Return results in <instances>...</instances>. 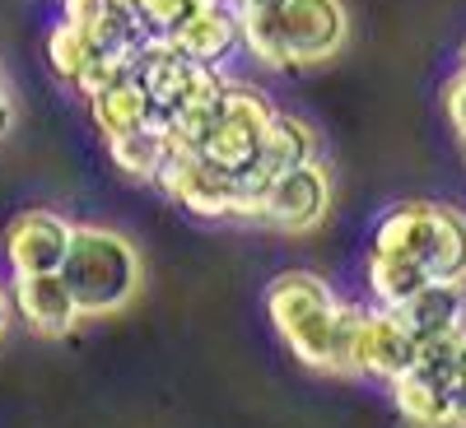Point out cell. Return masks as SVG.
<instances>
[{
	"label": "cell",
	"mask_w": 466,
	"mask_h": 428,
	"mask_svg": "<svg viewBox=\"0 0 466 428\" xmlns=\"http://www.w3.org/2000/svg\"><path fill=\"white\" fill-rule=\"evenodd\" d=\"M56 275L70 289L80 317H112L140 289V252L116 228L70 224V247Z\"/></svg>",
	"instance_id": "6da1fadb"
},
{
	"label": "cell",
	"mask_w": 466,
	"mask_h": 428,
	"mask_svg": "<svg viewBox=\"0 0 466 428\" xmlns=\"http://www.w3.org/2000/svg\"><path fill=\"white\" fill-rule=\"evenodd\" d=\"M270 116H276V107H270L266 94H257L248 85H228L219 116H215L197 159H206L210 168H224V173H248L257 164V144H261V131Z\"/></svg>",
	"instance_id": "7a4b0ae2"
},
{
	"label": "cell",
	"mask_w": 466,
	"mask_h": 428,
	"mask_svg": "<svg viewBox=\"0 0 466 428\" xmlns=\"http://www.w3.org/2000/svg\"><path fill=\"white\" fill-rule=\"evenodd\" d=\"M360 322H364V307L355 303H331L322 313L294 322L285 335V344L294 349V359L308 368H322V373H355V340H360Z\"/></svg>",
	"instance_id": "3957f363"
},
{
	"label": "cell",
	"mask_w": 466,
	"mask_h": 428,
	"mask_svg": "<svg viewBox=\"0 0 466 428\" xmlns=\"http://www.w3.org/2000/svg\"><path fill=\"white\" fill-rule=\"evenodd\" d=\"M159 186L168 191V201H177L182 210L201 214V219H238V173L210 168L197 154L173 159Z\"/></svg>",
	"instance_id": "277c9868"
},
{
	"label": "cell",
	"mask_w": 466,
	"mask_h": 428,
	"mask_svg": "<svg viewBox=\"0 0 466 428\" xmlns=\"http://www.w3.org/2000/svg\"><path fill=\"white\" fill-rule=\"evenodd\" d=\"M70 247V224L56 210H24L5 228V261L15 275H56Z\"/></svg>",
	"instance_id": "5b68a950"
},
{
	"label": "cell",
	"mask_w": 466,
	"mask_h": 428,
	"mask_svg": "<svg viewBox=\"0 0 466 428\" xmlns=\"http://www.w3.org/2000/svg\"><path fill=\"white\" fill-rule=\"evenodd\" d=\"M331 210V177L327 168L313 159L303 168H289L270 182V201H266V219L261 224H276L285 233H308L318 228Z\"/></svg>",
	"instance_id": "8992f818"
},
{
	"label": "cell",
	"mask_w": 466,
	"mask_h": 428,
	"mask_svg": "<svg viewBox=\"0 0 466 428\" xmlns=\"http://www.w3.org/2000/svg\"><path fill=\"white\" fill-rule=\"evenodd\" d=\"M280 28L294 65H322L345 43V5L340 0H289L280 10Z\"/></svg>",
	"instance_id": "52a82bcc"
},
{
	"label": "cell",
	"mask_w": 466,
	"mask_h": 428,
	"mask_svg": "<svg viewBox=\"0 0 466 428\" xmlns=\"http://www.w3.org/2000/svg\"><path fill=\"white\" fill-rule=\"evenodd\" d=\"M410 363H415V340L397 322V313H387V307L364 313L360 340H355V373H369L378 382H397L410 373Z\"/></svg>",
	"instance_id": "ba28073f"
},
{
	"label": "cell",
	"mask_w": 466,
	"mask_h": 428,
	"mask_svg": "<svg viewBox=\"0 0 466 428\" xmlns=\"http://www.w3.org/2000/svg\"><path fill=\"white\" fill-rule=\"evenodd\" d=\"M10 307L37 335H70L80 326V307H75L61 275H15Z\"/></svg>",
	"instance_id": "9c48e42d"
},
{
	"label": "cell",
	"mask_w": 466,
	"mask_h": 428,
	"mask_svg": "<svg viewBox=\"0 0 466 428\" xmlns=\"http://www.w3.org/2000/svg\"><path fill=\"white\" fill-rule=\"evenodd\" d=\"M387 313H397V322L410 331V340L424 344L434 335H448V331L466 326V284L430 280L420 294H410L401 307H387Z\"/></svg>",
	"instance_id": "30bf717a"
},
{
	"label": "cell",
	"mask_w": 466,
	"mask_h": 428,
	"mask_svg": "<svg viewBox=\"0 0 466 428\" xmlns=\"http://www.w3.org/2000/svg\"><path fill=\"white\" fill-rule=\"evenodd\" d=\"M168 43L197 65H219L233 47H238V15L228 5H219V0H210L206 10H197L182 28L168 33Z\"/></svg>",
	"instance_id": "8fae6325"
},
{
	"label": "cell",
	"mask_w": 466,
	"mask_h": 428,
	"mask_svg": "<svg viewBox=\"0 0 466 428\" xmlns=\"http://www.w3.org/2000/svg\"><path fill=\"white\" fill-rule=\"evenodd\" d=\"M318 159V131L303 122V116H289V112H276L261 131V144H257V173L266 177H280L289 168H303Z\"/></svg>",
	"instance_id": "7c38bea8"
},
{
	"label": "cell",
	"mask_w": 466,
	"mask_h": 428,
	"mask_svg": "<svg viewBox=\"0 0 466 428\" xmlns=\"http://www.w3.org/2000/svg\"><path fill=\"white\" fill-rule=\"evenodd\" d=\"M331 303H336L331 284L322 275H313V270H285V275H276L266 284V313L276 322V331H289L294 322L322 313Z\"/></svg>",
	"instance_id": "4fadbf2b"
},
{
	"label": "cell",
	"mask_w": 466,
	"mask_h": 428,
	"mask_svg": "<svg viewBox=\"0 0 466 428\" xmlns=\"http://www.w3.org/2000/svg\"><path fill=\"white\" fill-rule=\"evenodd\" d=\"M434 210H439L434 201H406L392 214H382V224L373 233V252L410 256L424 265V252H430V238H434Z\"/></svg>",
	"instance_id": "5bb4252c"
},
{
	"label": "cell",
	"mask_w": 466,
	"mask_h": 428,
	"mask_svg": "<svg viewBox=\"0 0 466 428\" xmlns=\"http://www.w3.org/2000/svg\"><path fill=\"white\" fill-rule=\"evenodd\" d=\"M89 112H94V126L103 131V140H116V135H131V131L149 126V98H145V89L131 80V75L122 85L94 94Z\"/></svg>",
	"instance_id": "9a60e30c"
},
{
	"label": "cell",
	"mask_w": 466,
	"mask_h": 428,
	"mask_svg": "<svg viewBox=\"0 0 466 428\" xmlns=\"http://www.w3.org/2000/svg\"><path fill=\"white\" fill-rule=\"evenodd\" d=\"M424 270H430V280L466 284V214L461 210L452 205L434 210V238H430V252H424Z\"/></svg>",
	"instance_id": "2e32d148"
},
{
	"label": "cell",
	"mask_w": 466,
	"mask_h": 428,
	"mask_svg": "<svg viewBox=\"0 0 466 428\" xmlns=\"http://www.w3.org/2000/svg\"><path fill=\"white\" fill-rule=\"evenodd\" d=\"M107 154H112L116 173H127V177H136V182H159L164 168L173 164V149L164 144V135L154 131V126L107 140Z\"/></svg>",
	"instance_id": "e0dca14e"
},
{
	"label": "cell",
	"mask_w": 466,
	"mask_h": 428,
	"mask_svg": "<svg viewBox=\"0 0 466 428\" xmlns=\"http://www.w3.org/2000/svg\"><path fill=\"white\" fill-rule=\"evenodd\" d=\"M430 284V270L410 256H387V252H369V289L378 298V307H401L410 294H420Z\"/></svg>",
	"instance_id": "ac0fdd59"
},
{
	"label": "cell",
	"mask_w": 466,
	"mask_h": 428,
	"mask_svg": "<svg viewBox=\"0 0 466 428\" xmlns=\"http://www.w3.org/2000/svg\"><path fill=\"white\" fill-rule=\"evenodd\" d=\"M410 373L448 392V386L466 373V326H457V331H448V335H434V340L415 344V363H410Z\"/></svg>",
	"instance_id": "d6986e66"
},
{
	"label": "cell",
	"mask_w": 466,
	"mask_h": 428,
	"mask_svg": "<svg viewBox=\"0 0 466 428\" xmlns=\"http://www.w3.org/2000/svg\"><path fill=\"white\" fill-rule=\"evenodd\" d=\"M85 33H89V43H94L98 56H136L149 43L140 15L136 10H116V5H107Z\"/></svg>",
	"instance_id": "ffe728a7"
},
{
	"label": "cell",
	"mask_w": 466,
	"mask_h": 428,
	"mask_svg": "<svg viewBox=\"0 0 466 428\" xmlns=\"http://www.w3.org/2000/svg\"><path fill=\"white\" fill-rule=\"evenodd\" d=\"M392 401L415 428H448V392L434 382L406 373L392 382Z\"/></svg>",
	"instance_id": "44dd1931"
},
{
	"label": "cell",
	"mask_w": 466,
	"mask_h": 428,
	"mask_svg": "<svg viewBox=\"0 0 466 428\" xmlns=\"http://www.w3.org/2000/svg\"><path fill=\"white\" fill-rule=\"evenodd\" d=\"M238 43H248V52L266 70H294L289 47H285L280 15H238Z\"/></svg>",
	"instance_id": "7402d4cb"
},
{
	"label": "cell",
	"mask_w": 466,
	"mask_h": 428,
	"mask_svg": "<svg viewBox=\"0 0 466 428\" xmlns=\"http://www.w3.org/2000/svg\"><path fill=\"white\" fill-rule=\"evenodd\" d=\"M98 52H94V43H89V33L85 28H75V24H56L52 33H47V65L61 75L66 85H75L80 80V70L94 61Z\"/></svg>",
	"instance_id": "603a6c76"
},
{
	"label": "cell",
	"mask_w": 466,
	"mask_h": 428,
	"mask_svg": "<svg viewBox=\"0 0 466 428\" xmlns=\"http://www.w3.org/2000/svg\"><path fill=\"white\" fill-rule=\"evenodd\" d=\"M210 0H140V24H145V33L149 37H168L173 28H182L197 10H206Z\"/></svg>",
	"instance_id": "cb8c5ba5"
},
{
	"label": "cell",
	"mask_w": 466,
	"mask_h": 428,
	"mask_svg": "<svg viewBox=\"0 0 466 428\" xmlns=\"http://www.w3.org/2000/svg\"><path fill=\"white\" fill-rule=\"evenodd\" d=\"M131 75V56H94L85 70H80V80H75V89H80L85 98L112 89V85H122Z\"/></svg>",
	"instance_id": "d4e9b609"
},
{
	"label": "cell",
	"mask_w": 466,
	"mask_h": 428,
	"mask_svg": "<svg viewBox=\"0 0 466 428\" xmlns=\"http://www.w3.org/2000/svg\"><path fill=\"white\" fill-rule=\"evenodd\" d=\"M443 107H448V122L457 135H466V75H452L443 85Z\"/></svg>",
	"instance_id": "484cf974"
},
{
	"label": "cell",
	"mask_w": 466,
	"mask_h": 428,
	"mask_svg": "<svg viewBox=\"0 0 466 428\" xmlns=\"http://www.w3.org/2000/svg\"><path fill=\"white\" fill-rule=\"evenodd\" d=\"M61 10H66V15H61L66 24H75V28H89V24L107 10V0H61Z\"/></svg>",
	"instance_id": "4316f807"
},
{
	"label": "cell",
	"mask_w": 466,
	"mask_h": 428,
	"mask_svg": "<svg viewBox=\"0 0 466 428\" xmlns=\"http://www.w3.org/2000/svg\"><path fill=\"white\" fill-rule=\"evenodd\" d=\"M448 428H466V373L448 386Z\"/></svg>",
	"instance_id": "83f0119b"
},
{
	"label": "cell",
	"mask_w": 466,
	"mask_h": 428,
	"mask_svg": "<svg viewBox=\"0 0 466 428\" xmlns=\"http://www.w3.org/2000/svg\"><path fill=\"white\" fill-rule=\"evenodd\" d=\"M289 0H233V15H280Z\"/></svg>",
	"instance_id": "f1b7e54d"
},
{
	"label": "cell",
	"mask_w": 466,
	"mask_h": 428,
	"mask_svg": "<svg viewBox=\"0 0 466 428\" xmlns=\"http://www.w3.org/2000/svg\"><path fill=\"white\" fill-rule=\"evenodd\" d=\"M10 131V98H5V85H0V140Z\"/></svg>",
	"instance_id": "f546056e"
},
{
	"label": "cell",
	"mask_w": 466,
	"mask_h": 428,
	"mask_svg": "<svg viewBox=\"0 0 466 428\" xmlns=\"http://www.w3.org/2000/svg\"><path fill=\"white\" fill-rule=\"evenodd\" d=\"M10 313H15V307H10V294L0 289V335H5V326H10Z\"/></svg>",
	"instance_id": "4dcf8cb0"
},
{
	"label": "cell",
	"mask_w": 466,
	"mask_h": 428,
	"mask_svg": "<svg viewBox=\"0 0 466 428\" xmlns=\"http://www.w3.org/2000/svg\"><path fill=\"white\" fill-rule=\"evenodd\" d=\"M107 5H116V10H140V0H107Z\"/></svg>",
	"instance_id": "1f68e13d"
},
{
	"label": "cell",
	"mask_w": 466,
	"mask_h": 428,
	"mask_svg": "<svg viewBox=\"0 0 466 428\" xmlns=\"http://www.w3.org/2000/svg\"><path fill=\"white\" fill-rule=\"evenodd\" d=\"M457 75H466V43H461V56H457Z\"/></svg>",
	"instance_id": "d6a6232c"
},
{
	"label": "cell",
	"mask_w": 466,
	"mask_h": 428,
	"mask_svg": "<svg viewBox=\"0 0 466 428\" xmlns=\"http://www.w3.org/2000/svg\"><path fill=\"white\" fill-rule=\"evenodd\" d=\"M461 144H466V135H461Z\"/></svg>",
	"instance_id": "836d02e7"
}]
</instances>
